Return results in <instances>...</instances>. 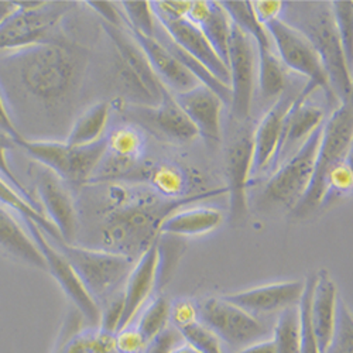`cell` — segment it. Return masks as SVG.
I'll list each match as a JSON object with an SVG mask.
<instances>
[{"label": "cell", "mask_w": 353, "mask_h": 353, "mask_svg": "<svg viewBox=\"0 0 353 353\" xmlns=\"http://www.w3.org/2000/svg\"><path fill=\"white\" fill-rule=\"evenodd\" d=\"M34 180L44 215L55 226L64 243L75 245L78 212L67 183L41 164L34 170Z\"/></svg>", "instance_id": "13"}, {"label": "cell", "mask_w": 353, "mask_h": 353, "mask_svg": "<svg viewBox=\"0 0 353 353\" xmlns=\"http://www.w3.org/2000/svg\"><path fill=\"white\" fill-rule=\"evenodd\" d=\"M171 353H199V352L195 350L194 347H191V346L187 345V343H181V345L176 346Z\"/></svg>", "instance_id": "53"}, {"label": "cell", "mask_w": 353, "mask_h": 353, "mask_svg": "<svg viewBox=\"0 0 353 353\" xmlns=\"http://www.w3.org/2000/svg\"><path fill=\"white\" fill-rule=\"evenodd\" d=\"M184 343L183 336L174 327H168L157 338L150 341L141 353H171L176 346Z\"/></svg>", "instance_id": "44"}, {"label": "cell", "mask_w": 353, "mask_h": 353, "mask_svg": "<svg viewBox=\"0 0 353 353\" xmlns=\"http://www.w3.org/2000/svg\"><path fill=\"white\" fill-rule=\"evenodd\" d=\"M234 353H274V345L272 338L266 339V341H261L257 343H253L250 346H246L238 352Z\"/></svg>", "instance_id": "51"}, {"label": "cell", "mask_w": 353, "mask_h": 353, "mask_svg": "<svg viewBox=\"0 0 353 353\" xmlns=\"http://www.w3.org/2000/svg\"><path fill=\"white\" fill-rule=\"evenodd\" d=\"M14 145H16V143H14V140H13L12 137H9L8 134L0 132V174H2V175L5 176V179H6L20 194H23L24 198H26L28 202H32L39 211L43 212V210H41V207H40V203L36 201V198L33 196V194H32L30 191H28V190L24 187V184L17 179V175L14 174L13 168L10 167L8 153H9V150L13 149ZM43 214H44V212H43Z\"/></svg>", "instance_id": "41"}, {"label": "cell", "mask_w": 353, "mask_h": 353, "mask_svg": "<svg viewBox=\"0 0 353 353\" xmlns=\"http://www.w3.org/2000/svg\"><path fill=\"white\" fill-rule=\"evenodd\" d=\"M290 5L296 9H291V21L285 23L297 28L315 48L335 98H339L341 103L350 101L352 68L346 63L330 2Z\"/></svg>", "instance_id": "3"}, {"label": "cell", "mask_w": 353, "mask_h": 353, "mask_svg": "<svg viewBox=\"0 0 353 353\" xmlns=\"http://www.w3.org/2000/svg\"><path fill=\"white\" fill-rule=\"evenodd\" d=\"M23 221L28 233H30V236L33 238L44 257L47 272L54 277L58 285L61 287L65 296L74 304V308L79 311V314L83 316L85 322L90 323L94 328H98L101 321V308L85 290L82 281L79 280L70 261L55 248V245L48 239L47 234L39 228L36 222L26 218H23Z\"/></svg>", "instance_id": "12"}, {"label": "cell", "mask_w": 353, "mask_h": 353, "mask_svg": "<svg viewBox=\"0 0 353 353\" xmlns=\"http://www.w3.org/2000/svg\"><path fill=\"white\" fill-rule=\"evenodd\" d=\"M0 132L8 134L9 137H12L14 140V143H17L23 136L20 134V132L17 130L12 116L9 113V108L8 103L3 98L2 91H0Z\"/></svg>", "instance_id": "49"}, {"label": "cell", "mask_w": 353, "mask_h": 353, "mask_svg": "<svg viewBox=\"0 0 353 353\" xmlns=\"http://www.w3.org/2000/svg\"><path fill=\"white\" fill-rule=\"evenodd\" d=\"M252 8L259 23L264 26L270 20L280 17L284 2H280V0H272V2H269V0H254V2H252Z\"/></svg>", "instance_id": "48"}, {"label": "cell", "mask_w": 353, "mask_h": 353, "mask_svg": "<svg viewBox=\"0 0 353 353\" xmlns=\"http://www.w3.org/2000/svg\"><path fill=\"white\" fill-rule=\"evenodd\" d=\"M338 288L327 270L314 274V285L310 303V316L314 335L321 353H325L336 318Z\"/></svg>", "instance_id": "23"}, {"label": "cell", "mask_w": 353, "mask_h": 353, "mask_svg": "<svg viewBox=\"0 0 353 353\" xmlns=\"http://www.w3.org/2000/svg\"><path fill=\"white\" fill-rule=\"evenodd\" d=\"M0 203L10 211L19 214L21 218L32 219L33 222H36L52 243L63 242L60 233H58L55 226L47 219V216L41 211H39L32 202H28L24 195L20 194L2 174H0Z\"/></svg>", "instance_id": "28"}, {"label": "cell", "mask_w": 353, "mask_h": 353, "mask_svg": "<svg viewBox=\"0 0 353 353\" xmlns=\"http://www.w3.org/2000/svg\"><path fill=\"white\" fill-rule=\"evenodd\" d=\"M110 191L114 207L108 212L105 225L101 229L99 248L94 249L126 256L134 261L157 241L160 225L170 214L194 201L228 192L226 187H223L180 199H167L143 192L125 202L116 187Z\"/></svg>", "instance_id": "2"}, {"label": "cell", "mask_w": 353, "mask_h": 353, "mask_svg": "<svg viewBox=\"0 0 353 353\" xmlns=\"http://www.w3.org/2000/svg\"><path fill=\"white\" fill-rule=\"evenodd\" d=\"M264 27L272 39L273 48H276L274 52H277L280 63L305 77L308 79L307 82L316 85L318 90L327 94L328 99L335 98L321 58L307 37L281 17L270 20L264 24Z\"/></svg>", "instance_id": "9"}, {"label": "cell", "mask_w": 353, "mask_h": 353, "mask_svg": "<svg viewBox=\"0 0 353 353\" xmlns=\"http://www.w3.org/2000/svg\"><path fill=\"white\" fill-rule=\"evenodd\" d=\"M331 12L334 16L336 33L346 58L347 65L352 68V48H353V3L342 2V0H334L330 2Z\"/></svg>", "instance_id": "38"}, {"label": "cell", "mask_w": 353, "mask_h": 353, "mask_svg": "<svg viewBox=\"0 0 353 353\" xmlns=\"http://www.w3.org/2000/svg\"><path fill=\"white\" fill-rule=\"evenodd\" d=\"M129 112L145 129L153 132L161 140L184 144L198 137L195 126L165 86L157 106L129 105Z\"/></svg>", "instance_id": "14"}, {"label": "cell", "mask_w": 353, "mask_h": 353, "mask_svg": "<svg viewBox=\"0 0 353 353\" xmlns=\"http://www.w3.org/2000/svg\"><path fill=\"white\" fill-rule=\"evenodd\" d=\"M54 245L70 261L85 290L99 308L114 294L123 290L122 287L136 263L126 256L114 254L101 249L67 245L64 242Z\"/></svg>", "instance_id": "5"}, {"label": "cell", "mask_w": 353, "mask_h": 353, "mask_svg": "<svg viewBox=\"0 0 353 353\" xmlns=\"http://www.w3.org/2000/svg\"><path fill=\"white\" fill-rule=\"evenodd\" d=\"M321 134L322 125L316 128L300 149L273 174L264 188V196L269 201L291 210L296 207L312 179Z\"/></svg>", "instance_id": "11"}, {"label": "cell", "mask_w": 353, "mask_h": 353, "mask_svg": "<svg viewBox=\"0 0 353 353\" xmlns=\"http://www.w3.org/2000/svg\"><path fill=\"white\" fill-rule=\"evenodd\" d=\"M315 90H318L316 85L307 82L303 90L294 98L285 114L280 143L270 165L272 168L279 167L280 161H283L291 152L296 153L297 145L300 144L301 147L310 134L322 125L323 109L308 103V98Z\"/></svg>", "instance_id": "15"}, {"label": "cell", "mask_w": 353, "mask_h": 353, "mask_svg": "<svg viewBox=\"0 0 353 353\" xmlns=\"http://www.w3.org/2000/svg\"><path fill=\"white\" fill-rule=\"evenodd\" d=\"M102 27L106 36L110 39L116 48L117 57H119V63L125 65L139 79V82L144 86V90L150 95L152 101L157 106L163 97L164 85L153 72L144 52L134 41V39L130 36L128 28H117L103 21Z\"/></svg>", "instance_id": "22"}, {"label": "cell", "mask_w": 353, "mask_h": 353, "mask_svg": "<svg viewBox=\"0 0 353 353\" xmlns=\"http://www.w3.org/2000/svg\"><path fill=\"white\" fill-rule=\"evenodd\" d=\"M196 321V305L190 300H176L171 304L170 310V322L171 327L181 328L187 323Z\"/></svg>", "instance_id": "45"}, {"label": "cell", "mask_w": 353, "mask_h": 353, "mask_svg": "<svg viewBox=\"0 0 353 353\" xmlns=\"http://www.w3.org/2000/svg\"><path fill=\"white\" fill-rule=\"evenodd\" d=\"M130 36L139 44L159 81L172 94L192 90L199 82L154 39L145 37L128 28Z\"/></svg>", "instance_id": "24"}, {"label": "cell", "mask_w": 353, "mask_h": 353, "mask_svg": "<svg viewBox=\"0 0 353 353\" xmlns=\"http://www.w3.org/2000/svg\"><path fill=\"white\" fill-rule=\"evenodd\" d=\"M232 23L236 24L256 44L257 50H274L266 27L254 16L252 2H221Z\"/></svg>", "instance_id": "31"}, {"label": "cell", "mask_w": 353, "mask_h": 353, "mask_svg": "<svg viewBox=\"0 0 353 353\" xmlns=\"http://www.w3.org/2000/svg\"><path fill=\"white\" fill-rule=\"evenodd\" d=\"M314 285V274H311L305 280V288L303 297L300 300V323H301V335H300V353H321L316 338L312 331L311 316H310V303H311V292Z\"/></svg>", "instance_id": "40"}, {"label": "cell", "mask_w": 353, "mask_h": 353, "mask_svg": "<svg viewBox=\"0 0 353 353\" xmlns=\"http://www.w3.org/2000/svg\"><path fill=\"white\" fill-rule=\"evenodd\" d=\"M196 305V319L228 347L238 352L253 343L272 338L273 330L260 318L225 301L211 297Z\"/></svg>", "instance_id": "7"}, {"label": "cell", "mask_w": 353, "mask_h": 353, "mask_svg": "<svg viewBox=\"0 0 353 353\" xmlns=\"http://www.w3.org/2000/svg\"><path fill=\"white\" fill-rule=\"evenodd\" d=\"M229 90L232 116L246 121L253 103L257 83V48L254 41L232 23L228 50Z\"/></svg>", "instance_id": "10"}, {"label": "cell", "mask_w": 353, "mask_h": 353, "mask_svg": "<svg viewBox=\"0 0 353 353\" xmlns=\"http://www.w3.org/2000/svg\"><path fill=\"white\" fill-rule=\"evenodd\" d=\"M325 353H353V318L342 299H338L335 325Z\"/></svg>", "instance_id": "36"}, {"label": "cell", "mask_w": 353, "mask_h": 353, "mask_svg": "<svg viewBox=\"0 0 353 353\" xmlns=\"http://www.w3.org/2000/svg\"><path fill=\"white\" fill-rule=\"evenodd\" d=\"M19 9L0 24V52L54 40L51 34L70 3L17 2Z\"/></svg>", "instance_id": "8"}, {"label": "cell", "mask_w": 353, "mask_h": 353, "mask_svg": "<svg viewBox=\"0 0 353 353\" xmlns=\"http://www.w3.org/2000/svg\"><path fill=\"white\" fill-rule=\"evenodd\" d=\"M83 323H85V319L83 316L79 314V311H77L75 308L71 310L64 322L63 325L60 328V331H58V335L55 338V342L52 345V349H51V353H65L67 350V346L70 343V341L79 332L83 330Z\"/></svg>", "instance_id": "43"}, {"label": "cell", "mask_w": 353, "mask_h": 353, "mask_svg": "<svg viewBox=\"0 0 353 353\" xmlns=\"http://www.w3.org/2000/svg\"><path fill=\"white\" fill-rule=\"evenodd\" d=\"M196 27H199V30L202 32L205 39L208 40L210 46L219 57V60L228 67V50L232 20L221 2L210 0V12Z\"/></svg>", "instance_id": "29"}, {"label": "cell", "mask_w": 353, "mask_h": 353, "mask_svg": "<svg viewBox=\"0 0 353 353\" xmlns=\"http://www.w3.org/2000/svg\"><path fill=\"white\" fill-rule=\"evenodd\" d=\"M223 222V214L214 208H181L170 214L160 225V234L175 238L201 236L219 228Z\"/></svg>", "instance_id": "26"}, {"label": "cell", "mask_w": 353, "mask_h": 353, "mask_svg": "<svg viewBox=\"0 0 353 353\" xmlns=\"http://www.w3.org/2000/svg\"><path fill=\"white\" fill-rule=\"evenodd\" d=\"M305 281H281L266 285H259L245 291L221 296L225 301L242 308L253 316L280 314L283 310L299 305Z\"/></svg>", "instance_id": "16"}, {"label": "cell", "mask_w": 353, "mask_h": 353, "mask_svg": "<svg viewBox=\"0 0 353 353\" xmlns=\"http://www.w3.org/2000/svg\"><path fill=\"white\" fill-rule=\"evenodd\" d=\"M353 139L352 102L339 103L327 123L322 125V134L316 153L312 179L305 194L291 211L296 218H305L318 210L327 199V179L341 163L349 160Z\"/></svg>", "instance_id": "4"}, {"label": "cell", "mask_w": 353, "mask_h": 353, "mask_svg": "<svg viewBox=\"0 0 353 353\" xmlns=\"http://www.w3.org/2000/svg\"><path fill=\"white\" fill-rule=\"evenodd\" d=\"M16 145H20L39 164L51 170L64 183L74 185L91 181L106 152L105 137L95 144L83 147L70 145L65 141L27 140L21 137Z\"/></svg>", "instance_id": "6"}, {"label": "cell", "mask_w": 353, "mask_h": 353, "mask_svg": "<svg viewBox=\"0 0 353 353\" xmlns=\"http://www.w3.org/2000/svg\"><path fill=\"white\" fill-rule=\"evenodd\" d=\"M110 114V105L108 102H98L86 109L72 125L65 140L70 145H91L103 139Z\"/></svg>", "instance_id": "27"}, {"label": "cell", "mask_w": 353, "mask_h": 353, "mask_svg": "<svg viewBox=\"0 0 353 353\" xmlns=\"http://www.w3.org/2000/svg\"><path fill=\"white\" fill-rule=\"evenodd\" d=\"M65 353H117L114 335H108L99 328H83L68 343Z\"/></svg>", "instance_id": "35"}, {"label": "cell", "mask_w": 353, "mask_h": 353, "mask_svg": "<svg viewBox=\"0 0 353 353\" xmlns=\"http://www.w3.org/2000/svg\"><path fill=\"white\" fill-rule=\"evenodd\" d=\"M157 261L159 254L156 241L134 263V266L123 285V312L117 332L132 325V322L137 316L139 311L144 307L147 300L150 299L152 292L156 290Z\"/></svg>", "instance_id": "17"}, {"label": "cell", "mask_w": 353, "mask_h": 353, "mask_svg": "<svg viewBox=\"0 0 353 353\" xmlns=\"http://www.w3.org/2000/svg\"><path fill=\"white\" fill-rule=\"evenodd\" d=\"M170 310L171 303L164 296H157L143 310L136 331L144 345L157 338L170 327Z\"/></svg>", "instance_id": "34"}, {"label": "cell", "mask_w": 353, "mask_h": 353, "mask_svg": "<svg viewBox=\"0 0 353 353\" xmlns=\"http://www.w3.org/2000/svg\"><path fill=\"white\" fill-rule=\"evenodd\" d=\"M126 28L145 37H154L157 20L152 10L150 2H122Z\"/></svg>", "instance_id": "37"}, {"label": "cell", "mask_w": 353, "mask_h": 353, "mask_svg": "<svg viewBox=\"0 0 353 353\" xmlns=\"http://www.w3.org/2000/svg\"><path fill=\"white\" fill-rule=\"evenodd\" d=\"M12 212L0 203V250L26 266L47 272L44 257L36 242Z\"/></svg>", "instance_id": "25"}, {"label": "cell", "mask_w": 353, "mask_h": 353, "mask_svg": "<svg viewBox=\"0 0 353 353\" xmlns=\"http://www.w3.org/2000/svg\"><path fill=\"white\" fill-rule=\"evenodd\" d=\"M157 23L164 28L172 41L190 54L192 58L207 68L219 82L229 86V70L219 60L208 40L205 39L199 27L192 24L187 17L164 19L156 17Z\"/></svg>", "instance_id": "19"}, {"label": "cell", "mask_w": 353, "mask_h": 353, "mask_svg": "<svg viewBox=\"0 0 353 353\" xmlns=\"http://www.w3.org/2000/svg\"><path fill=\"white\" fill-rule=\"evenodd\" d=\"M352 188H353V172H352L350 161L346 160L339 165H336L328 175L325 202H328L335 195L345 196L350 194Z\"/></svg>", "instance_id": "42"}, {"label": "cell", "mask_w": 353, "mask_h": 353, "mask_svg": "<svg viewBox=\"0 0 353 353\" xmlns=\"http://www.w3.org/2000/svg\"><path fill=\"white\" fill-rule=\"evenodd\" d=\"M172 95L195 126L198 136L210 144L221 141V112L223 103L216 94L199 83L187 92Z\"/></svg>", "instance_id": "20"}, {"label": "cell", "mask_w": 353, "mask_h": 353, "mask_svg": "<svg viewBox=\"0 0 353 353\" xmlns=\"http://www.w3.org/2000/svg\"><path fill=\"white\" fill-rule=\"evenodd\" d=\"M257 83L264 99H279L285 91V75L274 50H257Z\"/></svg>", "instance_id": "30"}, {"label": "cell", "mask_w": 353, "mask_h": 353, "mask_svg": "<svg viewBox=\"0 0 353 353\" xmlns=\"http://www.w3.org/2000/svg\"><path fill=\"white\" fill-rule=\"evenodd\" d=\"M300 335L301 323L299 305L283 310L277 316L272 332L274 353H300Z\"/></svg>", "instance_id": "32"}, {"label": "cell", "mask_w": 353, "mask_h": 353, "mask_svg": "<svg viewBox=\"0 0 353 353\" xmlns=\"http://www.w3.org/2000/svg\"><path fill=\"white\" fill-rule=\"evenodd\" d=\"M253 157L252 134L246 133L233 141L228 150L226 174L230 218L234 225L242 223L248 216V184Z\"/></svg>", "instance_id": "18"}, {"label": "cell", "mask_w": 353, "mask_h": 353, "mask_svg": "<svg viewBox=\"0 0 353 353\" xmlns=\"http://www.w3.org/2000/svg\"><path fill=\"white\" fill-rule=\"evenodd\" d=\"M19 9L17 2H0V24H2L10 14H13Z\"/></svg>", "instance_id": "52"}, {"label": "cell", "mask_w": 353, "mask_h": 353, "mask_svg": "<svg viewBox=\"0 0 353 353\" xmlns=\"http://www.w3.org/2000/svg\"><path fill=\"white\" fill-rule=\"evenodd\" d=\"M210 12V2H205V0H195V2H191V6H190V10L187 13V19L198 26L203 19L205 16L208 14Z\"/></svg>", "instance_id": "50"}, {"label": "cell", "mask_w": 353, "mask_h": 353, "mask_svg": "<svg viewBox=\"0 0 353 353\" xmlns=\"http://www.w3.org/2000/svg\"><path fill=\"white\" fill-rule=\"evenodd\" d=\"M144 346L136 328L128 327L114 335V347L121 353H141Z\"/></svg>", "instance_id": "47"}, {"label": "cell", "mask_w": 353, "mask_h": 353, "mask_svg": "<svg viewBox=\"0 0 353 353\" xmlns=\"http://www.w3.org/2000/svg\"><path fill=\"white\" fill-rule=\"evenodd\" d=\"M88 64L85 50L64 40H50L0 52V90L52 108L79 90Z\"/></svg>", "instance_id": "1"}, {"label": "cell", "mask_w": 353, "mask_h": 353, "mask_svg": "<svg viewBox=\"0 0 353 353\" xmlns=\"http://www.w3.org/2000/svg\"><path fill=\"white\" fill-rule=\"evenodd\" d=\"M176 331L183 336L184 343L190 345L199 353H223L221 341L198 319L181 328H176Z\"/></svg>", "instance_id": "39"}, {"label": "cell", "mask_w": 353, "mask_h": 353, "mask_svg": "<svg viewBox=\"0 0 353 353\" xmlns=\"http://www.w3.org/2000/svg\"><path fill=\"white\" fill-rule=\"evenodd\" d=\"M152 188L167 199L184 198L187 190L185 172L174 164H159L147 172Z\"/></svg>", "instance_id": "33"}, {"label": "cell", "mask_w": 353, "mask_h": 353, "mask_svg": "<svg viewBox=\"0 0 353 353\" xmlns=\"http://www.w3.org/2000/svg\"><path fill=\"white\" fill-rule=\"evenodd\" d=\"M95 13H98L103 23L117 27L126 28V20L121 10H117V3L113 2H86Z\"/></svg>", "instance_id": "46"}, {"label": "cell", "mask_w": 353, "mask_h": 353, "mask_svg": "<svg viewBox=\"0 0 353 353\" xmlns=\"http://www.w3.org/2000/svg\"><path fill=\"white\" fill-rule=\"evenodd\" d=\"M294 98L296 97H292L284 91L283 95L273 103L270 110L264 114L257 129L254 130L252 136L253 157L250 175H256L264 168L272 165L280 143L285 114Z\"/></svg>", "instance_id": "21"}]
</instances>
